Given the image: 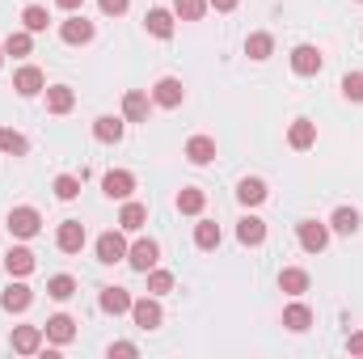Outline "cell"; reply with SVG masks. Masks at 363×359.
I'll use <instances>...</instances> for the list:
<instances>
[{"label": "cell", "mask_w": 363, "mask_h": 359, "mask_svg": "<svg viewBox=\"0 0 363 359\" xmlns=\"http://www.w3.org/2000/svg\"><path fill=\"white\" fill-rule=\"evenodd\" d=\"M101 190H106L110 199H123V203H127V199H131V190H135V178H131L127 170H110V174L101 178Z\"/></svg>", "instance_id": "4fadbf2b"}, {"label": "cell", "mask_w": 363, "mask_h": 359, "mask_svg": "<svg viewBox=\"0 0 363 359\" xmlns=\"http://www.w3.org/2000/svg\"><path fill=\"white\" fill-rule=\"evenodd\" d=\"M330 228H334V233H342V237L359 233V211H355V207H338V211L330 216Z\"/></svg>", "instance_id": "83f0119b"}, {"label": "cell", "mask_w": 363, "mask_h": 359, "mask_svg": "<svg viewBox=\"0 0 363 359\" xmlns=\"http://www.w3.org/2000/svg\"><path fill=\"white\" fill-rule=\"evenodd\" d=\"M207 13V0H174V17L182 21H199Z\"/></svg>", "instance_id": "d590c367"}, {"label": "cell", "mask_w": 363, "mask_h": 359, "mask_svg": "<svg viewBox=\"0 0 363 359\" xmlns=\"http://www.w3.org/2000/svg\"><path fill=\"white\" fill-rule=\"evenodd\" d=\"M144 26H148L152 38H174V13H169V9H148Z\"/></svg>", "instance_id": "9a60e30c"}, {"label": "cell", "mask_w": 363, "mask_h": 359, "mask_svg": "<svg viewBox=\"0 0 363 359\" xmlns=\"http://www.w3.org/2000/svg\"><path fill=\"white\" fill-rule=\"evenodd\" d=\"M207 4H211V9H216V13H233V9H237V4H241V0H207Z\"/></svg>", "instance_id": "7bdbcfd3"}, {"label": "cell", "mask_w": 363, "mask_h": 359, "mask_svg": "<svg viewBox=\"0 0 363 359\" xmlns=\"http://www.w3.org/2000/svg\"><path fill=\"white\" fill-rule=\"evenodd\" d=\"M4 270H9V275H17V279H26V275L34 270V254H30L26 245H13V250L4 254Z\"/></svg>", "instance_id": "ac0fdd59"}, {"label": "cell", "mask_w": 363, "mask_h": 359, "mask_svg": "<svg viewBox=\"0 0 363 359\" xmlns=\"http://www.w3.org/2000/svg\"><path fill=\"white\" fill-rule=\"evenodd\" d=\"M237 199H241L245 207L267 203V182H262V178H241V186H237Z\"/></svg>", "instance_id": "44dd1931"}, {"label": "cell", "mask_w": 363, "mask_h": 359, "mask_svg": "<svg viewBox=\"0 0 363 359\" xmlns=\"http://www.w3.org/2000/svg\"><path fill=\"white\" fill-rule=\"evenodd\" d=\"M30 51H34V34H30V30H17V34L4 38V55L21 60V55H30Z\"/></svg>", "instance_id": "f1b7e54d"}, {"label": "cell", "mask_w": 363, "mask_h": 359, "mask_svg": "<svg viewBox=\"0 0 363 359\" xmlns=\"http://www.w3.org/2000/svg\"><path fill=\"white\" fill-rule=\"evenodd\" d=\"M144 220H148V207L144 203H123V216H118V228L123 233H140Z\"/></svg>", "instance_id": "cb8c5ba5"}, {"label": "cell", "mask_w": 363, "mask_h": 359, "mask_svg": "<svg viewBox=\"0 0 363 359\" xmlns=\"http://www.w3.org/2000/svg\"><path fill=\"white\" fill-rule=\"evenodd\" d=\"M93 136H97L101 144H118V140H123V118H114V114H101V118L93 123Z\"/></svg>", "instance_id": "7402d4cb"}, {"label": "cell", "mask_w": 363, "mask_h": 359, "mask_svg": "<svg viewBox=\"0 0 363 359\" xmlns=\"http://www.w3.org/2000/svg\"><path fill=\"white\" fill-rule=\"evenodd\" d=\"M131 317H135L140 330H157V326H161V304H157V296L131 300Z\"/></svg>", "instance_id": "ba28073f"}, {"label": "cell", "mask_w": 363, "mask_h": 359, "mask_svg": "<svg viewBox=\"0 0 363 359\" xmlns=\"http://www.w3.org/2000/svg\"><path fill=\"white\" fill-rule=\"evenodd\" d=\"M101 309H106L110 317L131 313V292H127V287H106V292H101Z\"/></svg>", "instance_id": "d6986e66"}, {"label": "cell", "mask_w": 363, "mask_h": 359, "mask_svg": "<svg viewBox=\"0 0 363 359\" xmlns=\"http://www.w3.org/2000/svg\"><path fill=\"white\" fill-rule=\"evenodd\" d=\"M296 237H300V250H308V254H321V250L330 245V224L300 220V224H296Z\"/></svg>", "instance_id": "3957f363"}, {"label": "cell", "mask_w": 363, "mask_h": 359, "mask_svg": "<svg viewBox=\"0 0 363 359\" xmlns=\"http://www.w3.org/2000/svg\"><path fill=\"white\" fill-rule=\"evenodd\" d=\"M321 64H325V60H321V51H317V47H308V43L291 51V72H296V77H317V72H321Z\"/></svg>", "instance_id": "5b68a950"}, {"label": "cell", "mask_w": 363, "mask_h": 359, "mask_svg": "<svg viewBox=\"0 0 363 359\" xmlns=\"http://www.w3.org/2000/svg\"><path fill=\"white\" fill-rule=\"evenodd\" d=\"M43 85H47V77H43V68H34V64L17 68V77H13V89L21 93V97H34V93H43Z\"/></svg>", "instance_id": "7c38bea8"}, {"label": "cell", "mask_w": 363, "mask_h": 359, "mask_svg": "<svg viewBox=\"0 0 363 359\" xmlns=\"http://www.w3.org/2000/svg\"><path fill=\"white\" fill-rule=\"evenodd\" d=\"M203 203H207V194H203V190H194V186L178 190V211H182V216H199V211H203Z\"/></svg>", "instance_id": "1f68e13d"}, {"label": "cell", "mask_w": 363, "mask_h": 359, "mask_svg": "<svg viewBox=\"0 0 363 359\" xmlns=\"http://www.w3.org/2000/svg\"><path fill=\"white\" fill-rule=\"evenodd\" d=\"M60 38H64L68 47H85V43L93 38V21H85V17H77V13H72V17L60 26Z\"/></svg>", "instance_id": "30bf717a"}, {"label": "cell", "mask_w": 363, "mask_h": 359, "mask_svg": "<svg viewBox=\"0 0 363 359\" xmlns=\"http://www.w3.org/2000/svg\"><path fill=\"white\" fill-rule=\"evenodd\" d=\"M55 245H60L64 254H81V250H85V224H81V220H64L60 233H55Z\"/></svg>", "instance_id": "8992f818"}, {"label": "cell", "mask_w": 363, "mask_h": 359, "mask_svg": "<svg viewBox=\"0 0 363 359\" xmlns=\"http://www.w3.org/2000/svg\"><path fill=\"white\" fill-rule=\"evenodd\" d=\"M186 157H190L194 165H211V161H216V140H207V136H194V140L186 144Z\"/></svg>", "instance_id": "603a6c76"}, {"label": "cell", "mask_w": 363, "mask_h": 359, "mask_svg": "<svg viewBox=\"0 0 363 359\" xmlns=\"http://www.w3.org/2000/svg\"><path fill=\"white\" fill-rule=\"evenodd\" d=\"M72 106H77V93L68 89V85H51L47 89V110L51 114H68Z\"/></svg>", "instance_id": "d4e9b609"}, {"label": "cell", "mask_w": 363, "mask_h": 359, "mask_svg": "<svg viewBox=\"0 0 363 359\" xmlns=\"http://www.w3.org/2000/svg\"><path fill=\"white\" fill-rule=\"evenodd\" d=\"M287 144H291V148H300V153H304V148H313V144H317V123L296 118V123H291V131H287Z\"/></svg>", "instance_id": "2e32d148"}, {"label": "cell", "mask_w": 363, "mask_h": 359, "mask_svg": "<svg viewBox=\"0 0 363 359\" xmlns=\"http://www.w3.org/2000/svg\"><path fill=\"white\" fill-rule=\"evenodd\" d=\"M77 194H81V178H72V174H60V178H55V199L72 203Z\"/></svg>", "instance_id": "74e56055"}, {"label": "cell", "mask_w": 363, "mask_h": 359, "mask_svg": "<svg viewBox=\"0 0 363 359\" xmlns=\"http://www.w3.org/2000/svg\"><path fill=\"white\" fill-rule=\"evenodd\" d=\"M131 359V355H140V347H135V343H114V347H110V359Z\"/></svg>", "instance_id": "60d3db41"}, {"label": "cell", "mask_w": 363, "mask_h": 359, "mask_svg": "<svg viewBox=\"0 0 363 359\" xmlns=\"http://www.w3.org/2000/svg\"><path fill=\"white\" fill-rule=\"evenodd\" d=\"M342 93H347V101H363V72H347L342 77Z\"/></svg>", "instance_id": "f35d334b"}, {"label": "cell", "mask_w": 363, "mask_h": 359, "mask_svg": "<svg viewBox=\"0 0 363 359\" xmlns=\"http://www.w3.org/2000/svg\"><path fill=\"white\" fill-rule=\"evenodd\" d=\"M0 153H9V157H26V153H30V144H26V136H21V131L0 127Z\"/></svg>", "instance_id": "4dcf8cb0"}, {"label": "cell", "mask_w": 363, "mask_h": 359, "mask_svg": "<svg viewBox=\"0 0 363 359\" xmlns=\"http://www.w3.org/2000/svg\"><path fill=\"white\" fill-rule=\"evenodd\" d=\"M97 263H106V267L127 263V241H123V233H101V237H97Z\"/></svg>", "instance_id": "277c9868"}, {"label": "cell", "mask_w": 363, "mask_h": 359, "mask_svg": "<svg viewBox=\"0 0 363 359\" xmlns=\"http://www.w3.org/2000/svg\"><path fill=\"white\" fill-rule=\"evenodd\" d=\"M157 258H161V245L152 237H140L135 245H127V263H131V270H140V275H148V270L157 267Z\"/></svg>", "instance_id": "6da1fadb"}, {"label": "cell", "mask_w": 363, "mask_h": 359, "mask_svg": "<svg viewBox=\"0 0 363 359\" xmlns=\"http://www.w3.org/2000/svg\"><path fill=\"white\" fill-rule=\"evenodd\" d=\"M21 21H26V30H30V34H43L51 17H47V9H43V4H26V9H21Z\"/></svg>", "instance_id": "e575fe53"}, {"label": "cell", "mask_w": 363, "mask_h": 359, "mask_svg": "<svg viewBox=\"0 0 363 359\" xmlns=\"http://www.w3.org/2000/svg\"><path fill=\"white\" fill-rule=\"evenodd\" d=\"M43 347V326H17L13 330V351L17 355H34Z\"/></svg>", "instance_id": "5bb4252c"}, {"label": "cell", "mask_w": 363, "mask_h": 359, "mask_svg": "<svg viewBox=\"0 0 363 359\" xmlns=\"http://www.w3.org/2000/svg\"><path fill=\"white\" fill-rule=\"evenodd\" d=\"M38 228H43V216H38L34 207H13V211H9V233H13V237L30 241V237H38Z\"/></svg>", "instance_id": "7a4b0ae2"}, {"label": "cell", "mask_w": 363, "mask_h": 359, "mask_svg": "<svg viewBox=\"0 0 363 359\" xmlns=\"http://www.w3.org/2000/svg\"><path fill=\"white\" fill-rule=\"evenodd\" d=\"M194 245H199V250H216V245H220V224L199 220V224H194Z\"/></svg>", "instance_id": "d6a6232c"}, {"label": "cell", "mask_w": 363, "mask_h": 359, "mask_svg": "<svg viewBox=\"0 0 363 359\" xmlns=\"http://www.w3.org/2000/svg\"><path fill=\"white\" fill-rule=\"evenodd\" d=\"M347 351H351V355H363V330H355V334L347 338Z\"/></svg>", "instance_id": "b9f144b4"}, {"label": "cell", "mask_w": 363, "mask_h": 359, "mask_svg": "<svg viewBox=\"0 0 363 359\" xmlns=\"http://www.w3.org/2000/svg\"><path fill=\"white\" fill-rule=\"evenodd\" d=\"M279 292H287V296H300V292H308V270L287 267L283 275H279Z\"/></svg>", "instance_id": "4316f807"}, {"label": "cell", "mask_w": 363, "mask_h": 359, "mask_svg": "<svg viewBox=\"0 0 363 359\" xmlns=\"http://www.w3.org/2000/svg\"><path fill=\"white\" fill-rule=\"evenodd\" d=\"M47 296L51 300H72L77 296V279L72 275H51L47 279Z\"/></svg>", "instance_id": "f546056e"}, {"label": "cell", "mask_w": 363, "mask_h": 359, "mask_svg": "<svg viewBox=\"0 0 363 359\" xmlns=\"http://www.w3.org/2000/svg\"><path fill=\"white\" fill-rule=\"evenodd\" d=\"M237 241H241V245H250V250H254V245H262V241H267V224H262L258 216H245V220L237 224Z\"/></svg>", "instance_id": "e0dca14e"}, {"label": "cell", "mask_w": 363, "mask_h": 359, "mask_svg": "<svg viewBox=\"0 0 363 359\" xmlns=\"http://www.w3.org/2000/svg\"><path fill=\"white\" fill-rule=\"evenodd\" d=\"M165 292H174V275L169 270H148V296H165Z\"/></svg>", "instance_id": "8d00e7d4"}, {"label": "cell", "mask_w": 363, "mask_h": 359, "mask_svg": "<svg viewBox=\"0 0 363 359\" xmlns=\"http://www.w3.org/2000/svg\"><path fill=\"white\" fill-rule=\"evenodd\" d=\"M123 118L144 123V118H148V93H140V89L127 93V97H123Z\"/></svg>", "instance_id": "484cf974"}, {"label": "cell", "mask_w": 363, "mask_h": 359, "mask_svg": "<svg viewBox=\"0 0 363 359\" xmlns=\"http://www.w3.org/2000/svg\"><path fill=\"white\" fill-rule=\"evenodd\" d=\"M271 51H274L271 34H250V38H245V55H250V60H271Z\"/></svg>", "instance_id": "836d02e7"}, {"label": "cell", "mask_w": 363, "mask_h": 359, "mask_svg": "<svg viewBox=\"0 0 363 359\" xmlns=\"http://www.w3.org/2000/svg\"><path fill=\"white\" fill-rule=\"evenodd\" d=\"M43 334L55 343V347H68L72 338H77V321L68 317V313H55V317H47V326H43Z\"/></svg>", "instance_id": "52a82bcc"}, {"label": "cell", "mask_w": 363, "mask_h": 359, "mask_svg": "<svg viewBox=\"0 0 363 359\" xmlns=\"http://www.w3.org/2000/svg\"><path fill=\"white\" fill-rule=\"evenodd\" d=\"M182 97H186V89H182L178 77H161V81H157V89H152V101H157V106H165V110H178Z\"/></svg>", "instance_id": "9c48e42d"}, {"label": "cell", "mask_w": 363, "mask_h": 359, "mask_svg": "<svg viewBox=\"0 0 363 359\" xmlns=\"http://www.w3.org/2000/svg\"><path fill=\"white\" fill-rule=\"evenodd\" d=\"M30 304H34V292H30L26 283H9L4 296H0V309H4V313H26Z\"/></svg>", "instance_id": "8fae6325"}, {"label": "cell", "mask_w": 363, "mask_h": 359, "mask_svg": "<svg viewBox=\"0 0 363 359\" xmlns=\"http://www.w3.org/2000/svg\"><path fill=\"white\" fill-rule=\"evenodd\" d=\"M55 4H60V9H68V13H77V9H81L85 0H55Z\"/></svg>", "instance_id": "ee69618b"}, {"label": "cell", "mask_w": 363, "mask_h": 359, "mask_svg": "<svg viewBox=\"0 0 363 359\" xmlns=\"http://www.w3.org/2000/svg\"><path fill=\"white\" fill-rule=\"evenodd\" d=\"M0 64H4V47H0Z\"/></svg>", "instance_id": "f6af8a7d"}, {"label": "cell", "mask_w": 363, "mask_h": 359, "mask_svg": "<svg viewBox=\"0 0 363 359\" xmlns=\"http://www.w3.org/2000/svg\"><path fill=\"white\" fill-rule=\"evenodd\" d=\"M283 326H287L291 334H304V330L313 326V309H308V304H287V309H283Z\"/></svg>", "instance_id": "ffe728a7"}, {"label": "cell", "mask_w": 363, "mask_h": 359, "mask_svg": "<svg viewBox=\"0 0 363 359\" xmlns=\"http://www.w3.org/2000/svg\"><path fill=\"white\" fill-rule=\"evenodd\" d=\"M97 4H101V13H106V17H123L131 0H97Z\"/></svg>", "instance_id": "ab89813d"}]
</instances>
